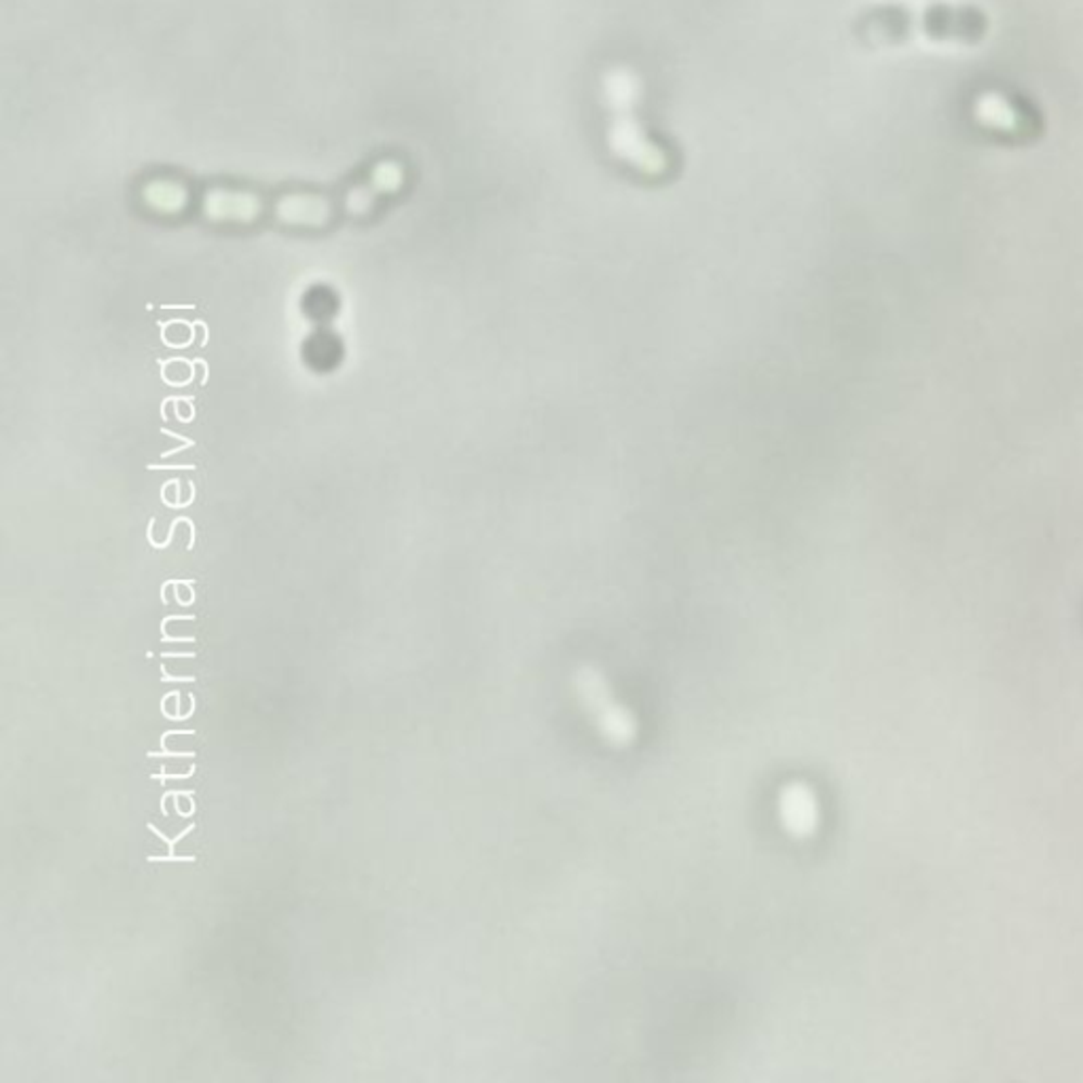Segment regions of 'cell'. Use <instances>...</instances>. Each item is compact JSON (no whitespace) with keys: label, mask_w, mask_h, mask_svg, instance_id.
<instances>
[{"label":"cell","mask_w":1083,"mask_h":1083,"mask_svg":"<svg viewBox=\"0 0 1083 1083\" xmlns=\"http://www.w3.org/2000/svg\"><path fill=\"white\" fill-rule=\"evenodd\" d=\"M146 827H149L155 836H159V838L168 845V851H170L168 855H155V858L151 855V858H146V862H151V864H153V862H182V864H195V862H197V858H195V855H189V858H186V855H176V845H178L182 838H186V836L195 829V824L186 825V827H184L178 836H173V838L166 836V834H164V831H162V829H159V827L155 824H146Z\"/></svg>","instance_id":"3"},{"label":"cell","mask_w":1083,"mask_h":1083,"mask_svg":"<svg viewBox=\"0 0 1083 1083\" xmlns=\"http://www.w3.org/2000/svg\"><path fill=\"white\" fill-rule=\"evenodd\" d=\"M149 758H195V751H172V749H162V751H149Z\"/></svg>","instance_id":"5"},{"label":"cell","mask_w":1083,"mask_h":1083,"mask_svg":"<svg viewBox=\"0 0 1083 1083\" xmlns=\"http://www.w3.org/2000/svg\"><path fill=\"white\" fill-rule=\"evenodd\" d=\"M162 675H164L162 682H166V684H193L197 680L195 675H170L166 667H162Z\"/></svg>","instance_id":"6"},{"label":"cell","mask_w":1083,"mask_h":1083,"mask_svg":"<svg viewBox=\"0 0 1083 1083\" xmlns=\"http://www.w3.org/2000/svg\"><path fill=\"white\" fill-rule=\"evenodd\" d=\"M193 775H195V764H191V769H189L186 773H180V775H173V773H168V769H166V766H162V771H159L157 775H151V779L159 781L162 785H166V783H168V779L170 781L191 779Z\"/></svg>","instance_id":"4"},{"label":"cell","mask_w":1083,"mask_h":1083,"mask_svg":"<svg viewBox=\"0 0 1083 1083\" xmlns=\"http://www.w3.org/2000/svg\"><path fill=\"white\" fill-rule=\"evenodd\" d=\"M573 691L607 743L629 747L637 738L640 722L635 713L614 696L606 675L597 667H580L573 673Z\"/></svg>","instance_id":"1"},{"label":"cell","mask_w":1083,"mask_h":1083,"mask_svg":"<svg viewBox=\"0 0 1083 1083\" xmlns=\"http://www.w3.org/2000/svg\"><path fill=\"white\" fill-rule=\"evenodd\" d=\"M162 658H195V652H164Z\"/></svg>","instance_id":"7"},{"label":"cell","mask_w":1083,"mask_h":1083,"mask_svg":"<svg viewBox=\"0 0 1083 1083\" xmlns=\"http://www.w3.org/2000/svg\"><path fill=\"white\" fill-rule=\"evenodd\" d=\"M777 813L785 831L798 840L815 836L822 820L817 794L804 781H789L781 787Z\"/></svg>","instance_id":"2"}]
</instances>
